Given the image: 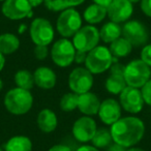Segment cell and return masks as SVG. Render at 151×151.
I'll list each match as a JSON object with an SVG mask.
<instances>
[{
	"mask_svg": "<svg viewBox=\"0 0 151 151\" xmlns=\"http://www.w3.org/2000/svg\"><path fill=\"white\" fill-rule=\"evenodd\" d=\"M34 104L33 94L30 90L19 87L12 88L5 93L3 97V105L9 114L22 116L29 113Z\"/></svg>",
	"mask_w": 151,
	"mask_h": 151,
	"instance_id": "obj_2",
	"label": "cell"
},
{
	"mask_svg": "<svg viewBox=\"0 0 151 151\" xmlns=\"http://www.w3.org/2000/svg\"><path fill=\"white\" fill-rule=\"evenodd\" d=\"M92 1H93V3H96V4H99V5H101V6L108 7L113 0H92Z\"/></svg>",
	"mask_w": 151,
	"mask_h": 151,
	"instance_id": "obj_39",
	"label": "cell"
},
{
	"mask_svg": "<svg viewBox=\"0 0 151 151\" xmlns=\"http://www.w3.org/2000/svg\"><path fill=\"white\" fill-rule=\"evenodd\" d=\"M124 67L120 62H115L110 68V76L105 81V89L112 95H119L127 85L124 80Z\"/></svg>",
	"mask_w": 151,
	"mask_h": 151,
	"instance_id": "obj_16",
	"label": "cell"
},
{
	"mask_svg": "<svg viewBox=\"0 0 151 151\" xmlns=\"http://www.w3.org/2000/svg\"><path fill=\"white\" fill-rule=\"evenodd\" d=\"M94 75L90 73L85 66L75 67L69 73L67 84L71 92L76 93L77 95L83 94L91 91L94 85Z\"/></svg>",
	"mask_w": 151,
	"mask_h": 151,
	"instance_id": "obj_8",
	"label": "cell"
},
{
	"mask_svg": "<svg viewBox=\"0 0 151 151\" xmlns=\"http://www.w3.org/2000/svg\"><path fill=\"white\" fill-rule=\"evenodd\" d=\"M68 7H77L82 5L86 0H64Z\"/></svg>",
	"mask_w": 151,
	"mask_h": 151,
	"instance_id": "obj_36",
	"label": "cell"
},
{
	"mask_svg": "<svg viewBox=\"0 0 151 151\" xmlns=\"http://www.w3.org/2000/svg\"><path fill=\"white\" fill-rule=\"evenodd\" d=\"M82 17L87 24L95 26L97 24H101L108 17L107 7L101 6L96 3H91L84 9Z\"/></svg>",
	"mask_w": 151,
	"mask_h": 151,
	"instance_id": "obj_20",
	"label": "cell"
},
{
	"mask_svg": "<svg viewBox=\"0 0 151 151\" xmlns=\"http://www.w3.org/2000/svg\"><path fill=\"white\" fill-rule=\"evenodd\" d=\"M0 151H4V149H3L2 147H0Z\"/></svg>",
	"mask_w": 151,
	"mask_h": 151,
	"instance_id": "obj_45",
	"label": "cell"
},
{
	"mask_svg": "<svg viewBox=\"0 0 151 151\" xmlns=\"http://www.w3.org/2000/svg\"><path fill=\"white\" fill-rule=\"evenodd\" d=\"M83 26V17L76 7H67L59 13L55 29L61 37L70 38Z\"/></svg>",
	"mask_w": 151,
	"mask_h": 151,
	"instance_id": "obj_4",
	"label": "cell"
},
{
	"mask_svg": "<svg viewBox=\"0 0 151 151\" xmlns=\"http://www.w3.org/2000/svg\"><path fill=\"white\" fill-rule=\"evenodd\" d=\"M140 9L146 17L151 18V0H141Z\"/></svg>",
	"mask_w": 151,
	"mask_h": 151,
	"instance_id": "obj_32",
	"label": "cell"
},
{
	"mask_svg": "<svg viewBox=\"0 0 151 151\" xmlns=\"http://www.w3.org/2000/svg\"><path fill=\"white\" fill-rule=\"evenodd\" d=\"M36 124L42 132L51 134L58 126V117L53 110L45 108L38 112L36 117Z\"/></svg>",
	"mask_w": 151,
	"mask_h": 151,
	"instance_id": "obj_19",
	"label": "cell"
},
{
	"mask_svg": "<svg viewBox=\"0 0 151 151\" xmlns=\"http://www.w3.org/2000/svg\"><path fill=\"white\" fill-rule=\"evenodd\" d=\"M122 36V26L115 22L109 21L99 29L101 40L106 45H110Z\"/></svg>",
	"mask_w": 151,
	"mask_h": 151,
	"instance_id": "obj_21",
	"label": "cell"
},
{
	"mask_svg": "<svg viewBox=\"0 0 151 151\" xmlns=\"http://www.w3.org/2000/svg\"><path fill=\"white\" fill-rule=\"evenodd\" d=\"M5 63H6V59H5V56L0 52V73L3 70L5 66Z\"/></svg>",
	"mask_w": 151,
	"mask_h": 151,
	"instance_id": "obj_40",
	"label": "cell"
},
{
	"mask_svg": "<svg viewBox=\"0 0 151 151\" xmlns=\"http://www.w3.org/2000/svg\"><path fill=\"white\" fill-rule=\"evenodd\" d=\"M3 1H5V0H0V2H3Z\"/></svg>",
	"mask_w": 151,
	"mask_h": 151,
	"instance_id": "obj_46",
	"label": "cell"
},
{
	"mask_svg": "<svg viewBox=\"0 0 151 151\" xmlns=\"http://www.w3.org/2000/svg\"><path fill=\"white\" fill-rule=\"evenodd\" d=\"M123 76L127 86L141 89L151 79V67L140 58L134 59L125 65Z\"/></svg>",
	"mask_w": 151,
	"mask_h": 151,
	"instance_id": "obj_5",
	"label": "cell"
},
{
	"mask_svg": "<svg viewBox=\"0 0 151 151\" xmlns=\"http://www.w3.org/2000/svg\"><path fill=\"white\" fill-rule=\"evenodd\" d=\"M115 62H118V59L113 57L109 47L99 45L87 53L84 66L92 75H101L110 70L112 64Z\"/></svg>",
	"mask_w": 151,
	"mask_h": 151,
	"instance_id": "obj_3",
	"label": "cell"
},
{
	"mask_svg": "<svg viewBox=\"0 0 151 151\" xmlns=\"http://www.w3.org/2000/svg\"><path fill=\"white\" fill-rule=\"evenodd\" d=\"M3 149L4 151H32L33 143L29 137L17 134L6 141Z\"/></svg>",
	"mask_w": 151,
	"mask_h": 151,
	"instance_id": "obj_22",
	"label": "cell"
},
{
	"mask_svg": "<svg viewBox=\"0 0 151 151\" xmlns=\"http://www.w3.org/2000/svg\"><path fill=\"white\" fill-rule=\"evenodd\" d=\"M48 151H73L69 146L65 144H56L49 148Z\"/></svg>",
	"mask_w": 151,
	"mask_h": 151,
	"instance_id": "obj_34",
	"label": "cell"
},
{
	"mask_svg": "<svg viewBox=\"0 0 151 151\" xmlns=\"http://www.w3.org/2000/svg\"><path fill=\"white\" fill-rule=\"evenodd\" d=\"M128 1H130V2H132V4H134V3H139L141 1V0H128Z\"/></svg>",
	"mask_w": 151,
	"mask_h": 151,
	"instance_id": "obj_44",
	"label": "cell"
},
{
	"mask_svg": "<svg viewBox=\"0 0 151 151\" xmlns=\"http://www.w3.org/2000/svg\"><path fill=\"white\" fill-rule=\"evenodd\" d=\"M140 59L151 67V42H148L144 47H142V50L140 52Z\"/></svg>",
	"mask_w": 151,
	"mask_h": 151,
	"instance_id": "obj_30",
	"label": "cell"
},
{
	"mask_svg": "<svg viewBox=\"0 0 151 151\" xmlns=\"http://www.w3.org/2000/svg\"><path fill=\"white\" fill-rule=\"evenodd\" d=\"M110 21L124 24L134 15V4L128 0H113L107 7Z\"/></svg>",
	"mask_w": 151,
	"mask_h": 151,
	"instance_id": "obj_15",
	"label": "cell"
},
{
	"mask_svg": "<svg viewBox=\"0 0 151 151\" xmlns=\"http://www.w3.org/2000/svg\"><path fill=\"white\" fill-rule=\"evenodd\" d=\"M29 36L35 46H50L55 37V28L50 20L34 18L29 25Z\"/></svg>",
	"mask_w": 151,
	"mask_h": 151,
	"instance_id": "obj_6",
	"label": "cell"
},
{
	"mask_svg": "<svg viewBox=\"0 0 151 151\" xmlns=\"http://www.w3.org/2000/svg\"><path fill=\"white\" fill-rule=\"evenodd\" d=\"M27 30H29V26L26 25L25 23H21L17 28V31H18V33H19L20 35L26 33V31H27Z\"/></svg>",
	"mask_w": 151,
	"mask_h": 151,
	"instance_id": "obj_38",
	"label": "cell"
},
{
	"mask_svg": "<svg viewBox=\"0 0 151 151\" xmlns=\"http://www.w3.org/2000/svg\"><path fill=\"white\" fill-rule=\"evenodd\" d=\"M126 151H145L143 148H140V147H130V148H127L126 149Z\"/></svg>",
	"mask_w": 151,
	"mask_h": 151,
	"instance_id": "obj_42",
	"label": "cell"
},
{
	"mask_svg": "<svg viewBox=\"0 0 151 151\" xmlns=\"http://www.w3.org/2000/svg\"><path fill=\"white\" fill-rule=\"evenodd\" d=\"M34 85L42 90L53 89L57 84V75L51 67L40 65L34 70Z\"/></svg>",
	"mask_w": 151,
	"mask_h": 151,
	"instance_id": "obj_17",
	"label": "cell"
},
{
	"mask_svg": "<svg viewBox=\"0 0 151 151\" xmlns=\"http://www.w3.org/2000/svg\"><path fill=\"white\" fill-rule=\"evenodd\" d=\"M71 42L77 51L88 53L99 45V29L94 25H83L80 30L71 37Z\"/></svg>",
	"mask_w": 151,
	"mask_h": 151,
	"instance_id": "obj_9",
	"label": "cell"
},
{
	"mask_svg": "<svg viewBox=\"0 0 151 151\" xmlns=\"http://www.w3.org/2000/svg\"><path fill=\"white\" fill-rule=\"evenodd\" d=\"M113 143L121 145L124 148H130L138 145L143 140L146 126L141 118L136 115L121 117L110 126Z\"/></svg>",
	"mask_w": 151,
	"mask_h": 151,
	"instance_id": "obj_1",
	"label": "cell"
},
{
	"mask_svg": "<svg viewBox=\"0 0 151 151\" xmlns=\"http://www.w3.org/2000/svg\"><path fill=\"white\" fill-rule=\"evenodd\" d=\"M109 49L111 51L114 58L119 59V58H125L128 55H130L134 47H132V45L126 38L121 36L118 40H116L115 42L110 44Z\"/></svg>",
	"mask_w": 151,
	"mask_h": 151,
	"instance_id": "obj_24",
	"label": "cell"
},
{
	"mask_svg": "<svg viewBox=\"0 0 151 151\" xmlns=\"http://www.w3.org/2000/svg\"><path fill=\"white\" fill-rule=\"evenodd\" d=\"M119 103L122 110L130 115H137L144 109L145 101L143 99L141 89L126 86L119 95Z\"/></svg>",
	"mask_w": 151,
	"mask_h": 151,
	"instance_id": "obj_12",
	"label": "cell"
},
{
	"mask_svg": "<svg viewBox=\"0 0 151 151\" xmlns=\"http://www.w3.org/2000/svg\"><path fill=\"white\" fill-rule=\"evenodd\" d=\"M1 13L11 21H22L33 17V7L28 0H5L1 5Z\"/></svg>",
	"mask_w": 151,
	"mask_h": 151,
	"instance_id": "obj_11",
	"label": "cell"
},
{
	"mask_svg": "<svg viewBox=\"0 0 151 151\" xmlns=\"http://www.w3.org/2000/svg\"><path fill=\"white\" fill-rule=\"evenodd\" d=\"M106 151H126V148H124V147L121 146V145H118V144H116V143H113V144H111L109 147H108Z\"/></svg>",
	"mask_w": 151,
	"mask_h": 151,
	"instance_id": "obj_37",
	"label": "cell"
},
{
	"mask_svg": "<svg viewBox=\"0 0 151 151\" xmlns=\"http://www.w3.org/2000/svg\"><path fill=\"white\" fill-rule=\"evenodd\" d=\"M101 99L95 93L86 92L78 95V110L85 116H94L97 115Z\"/></svg>",
	"mask_w": 151,
	"mask_h": 151,
	"instance_id": "obj_18",
	"label": "cell"
},
{
	"mask_svg": "<svg viewBox=\"0 0 151 151\" xmlns=\"http://www.w3.org/2000/svg\"><path fill=\"white\" fill-rule=\"evenodd\" d=\"M59 108L65 113L73 112L76 109H78V95L71 91L64 93L59 101Z\"/></svg>",
	"mask_w": 151,
	"mask_h": 151,
	"instance_id": "obj_27",
	"label": "cell"
},
{
	"mask_svg": "<svg viewBox=\"0 0 151 151\" xmlns=\"http://www.w3.org/2000/svg\"><path fill=\"white\" fill-rule=\"evenodd\" d=\"M3 89V80L1 78H0V91Z\"/></svg>",
	"mask_w": 151,
	"mask_h": 151,
	"instance_id": "obj_43",
	"label": "cell"
},
{
	"mask_svg": "<svg viewBox=\"0 0 151 151\" xmlns=\"http://www.w3.org/2000/svg\"><path fill=\"white\" fill-rule=\"evenodd\" d=\"M97 130L96 121L91 116H81L76 120L71 127V134L77 142L88 144Z\"/></svg>",
	"mask_w": 151,
	"mask_h": 151,
	"instance_id": "obj_13",
	"label": "cell"
},
{
	"mask_svg": "<svg viewBox=\"0 0 151 151\" xmlns=\"http://www.w3.org/2000/svg\"><path fill=\"white\" fill-rule=\"evenodd\" d=\"M111 144H113V139L110 129L105 127L97 128L94 137L91 140V145L99 149H107Z\"/></svg>",
	"mask_w": 151,
	"mask_h": 151,
	"instance_id": "obj_26",
	"label": "cell"
},
{
	"mask_svg": "<svg viewBox=\"0 0 151 151\" xmlns=\"http://www.w3.org/2000/svg\"><path fill=\"white\" fill-rule=\"evenodd\" d=\"M44 5L48 11L53 13H61L68 7L64 0H45Z\"/></svg>",
	"mask_w": 151,
	"mask_h": 151,
	"instance_id": "obj_28",
	"label": "cell"
},
{
	"mask_svg": "<svg viewBox=\"0 0 151 151\" xmlns=\"http://www.w3.org/2000/svg\"><path fill=\"white\" fill-rule=\"evenodd\" d=\"M75 151H101V149L96 148L93 145L90 144H82L81 146H79Z\"/></svg>",
	"mask_w": 151,
	"mask_h": 151,
	"instance_id": "obj_35",
	"label": "cell"
},
{
	"mask_svg": "<svg viewBox=\"0 0 151 151\" xmlns=\"http://www.w3.org/2000/svg\"><path fill=\"white\" fill-rule=\"evenodd\" d=\"M143 99L145 101V105L151 107V79L141 88Z\"/></svg>",
	"mask_w": 151,
	"mask_h": 151,
	"instance_id": "obj_31",
	"label": "cell"
},
{
	"mask_svg": "<svg viewBox=\"0 0 151 151\" xmlns=\"http://www.w3.org/2000/svg\"><path fill=\"white\" fill-rule=\"evenodd\" d=\"M86 57H87V53L82 52V51H77V50H76L75 60H73V62L77 63L78 65L85 64V61H86Z\"/></svg>",
	"mask_w": 151,
	"mask_h": 151,
	"instance_id": "obj_33",
	"label": "cell"
},
{
	"mask_svg": "<svg viewBox=\"0 0 151 151\" xmlns=\"http://www.w3.org/2000/svg\"><path fill=\"white\" fill-rule=\"evenodd\" d=\"M76 48L69 38L61 37L52 44L50 50L53 63L60 68L70 66L75 60Z\"/></svg>",
	"mask_w": 151,
	"mask_h": 151,
	"instance_id": "obj_7",
	"label": "cell"
},
{
	"mask_svg": "<svg viewBox=\"0 0 151 151\" xmlns=\"http://www.w3.org/2000/svg\"><path fill=\"white\" fill-rule=\"evenodd\" d=\"M29 1V3L31 4V6L33 7H38L40 5L44 4V1L45 0H28Z\"/></svg>",
	"mask_w": 151,
	"mask_h": 151,
	"instance_id": "obj_41",
	"label": "cell"
},
{
	"mask_svg": "<svg viewBox=\"0 0 151 151\" xmlns=\"http://www.w3.org/2000/svg\"><path fill=\"white\" fill-rule=\"evenodd\" d=\"M33 55L37 60L44 61L50 55V50L48 46H35L33 49Z\"/></svg>",
	"mask_w": 151,
	"mask_h": 151,
	"instance_id": "obj_29",
	"label": "cell"
},
{
	"mask_svg": "<svg viewBox=\"0 0 151 151\" xmlns=\"http://www.w3.org/2000/svg\"><path fill=\"white\" fill-rule=\"evenodd\" d=\"M97 116L105 125L111 126L114 124L122 117V108L119 101L113 97H108L101 101Z\"/></svg>",
	"mask_w": 151,
	"mask_h": 151,
	"instance_id": "obj_14",
	"label": "cell"
},
{
	"mask_svg": "<svg viewBox=\"0 0 151 151\" xmlns=\"http://www.w3.org/2000/svg\"><path fill=\"white\" fill-rule=\"evenodd\" d=\"M14 82L16 84V87L30 91L35 86L33 73L29 71L28 69H19L18 71H16L14 76Z\"/></svg>",
	"mask_w": 151,
	"mask_h": 151,
	"instance_id": "obj_25",
	"label": "cell"
},
{
	"mask_svg": "<svg viewBox=\"0 0 151 151\" xmlns=\"http://www.w3.org/2000/svg\"><path fill=\"white\" fill-rule=\"evenodd\" d=\"M122 36L128 40L132 47H144L149 42V32L144 23L139 20H128L122 25Z\"/></svg>",
	"mask_w": 151,
	"mask_h": 151,
	"instance_id": "obj_10",
	"label": "cell"
},
{
	"mask_svg": "<svg viewBox=\"0 0 151 151\" xmlns=\"http://www.w3.org/2000/svg\"><path fill=\"white\" fill-rule=\"evenodd\" d=\"M21 40L17 34L13 32H4L0 34V52L4 56L12 55L20 49Z\"/></svg>",
	"mask_w": 151,
	"mask_h": 151,
	"instance_id": "obj_23",
	"label": "cell"
}]
</instances>
